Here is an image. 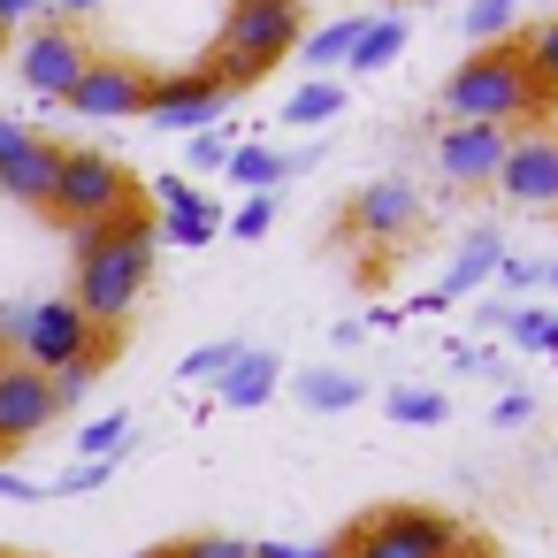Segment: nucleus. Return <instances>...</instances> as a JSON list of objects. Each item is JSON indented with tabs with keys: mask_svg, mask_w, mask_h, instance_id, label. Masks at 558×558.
<instances>
[{
	"mask_svg": "<svg viewBox=\"0 0 558 558\" xmlns=\"http://www.w3.org/2000/svg\"><path fill=\"white\" fill-rule=\"evenodd\" d=\"M222 169H230L238 184H276V177H283L291 161H283V154H268V146H238V154H230Z\"/></svg>",
	"mask_w": 558,
	"mask_h": 558,
	"instance_id": "5701e85b",
	"label": "nucleus"
},
{
	"mask_svg": "<svg viewBox=\"0 0 558 558\" xmlns=\"http://www.w3.org/2000/svg\"><path fill=\"white\" fill-rule=\"evenodd\" d=\"M24 138H32V131H24V123H9V116H0V161H9V154H16V146H24Z\"/></svg>",
	"mask_w": 558,
	"mask_h": 558,
	"instance_id": "c9c22d12",
	"label": "nucleus"
},
{
	"mask_svg": "<svg viewBox=\"0 0 558 558\" xmlns=\"http://www.w3.org/2000/svg\"><path fill=\"white\" fill-rule=\"evenodd\" d=\"M47 9H54V16H62V24H85V16H93V9H108V0H47Z\"/></svg>",
	"mask_w": 558,
	"mask_h": 558,
	"instance_id": "72a5a7b5",
	"label": "nucleus"
},
{
	"mask_svg": "<svg viewBox=\"0 0 558 558\" xmlns=\"http://www.w3.org/2000/svg\"><path fill=\"white\" fill-rule=\"evenodd\" d=\"M520 62H527V77H535L543 93H558V16L535 24V32L520 39Z\"/></svg>",
	"mask_w": 558,
	"mask_h": 558,
	"instance_id": "6ab92c4d",
	"label": "nucleus"
},
{
	"mask_svg": "<svg viewBox=\"0 0 558 558\" xmlns=\"http://www.w3.org/2000/svg\"><path fill=\"white\" fill-rule=\"evenodd\" d=\"M245 85H260V70H245V62H230V54H199L192 70H161V77H146V123H161V131H207Z\"/></svg>",
	"mask_w": 558,
	"mask_h": 558,
	"instance_id": "7ed1b4c3",
	"label": "nucleus"
},
{
	"mask_svg": "<svg viewBox=\"0 0 558 558\" xmlns=\"http://www.w3.org/2000/svg\"><path fill=\"white\" fill-rule=\"evenodd\" d=\"M70 108L93 116V123H123V116H138V108H146V62H131V54H93L85 77L70 85Z\"/></svg>",
	"mask_w": 558,
	"mask_h": 558,
	"instance_id": "f8f14e48",
	"label": "nucleus"
},
{
	"mask_svg": "<svg viewBox=\"0 0 558 558\" xmlns=\"http://www.w3.org/2000/svg\"><path fill=\"white\" fill-rule=\"evenodd\" d=\"M421 230V192L413 184H398V177H383V184H360L352 199H344V238H360V245H405Z\"/></svg>",
	"mask_w": 558,
	"mask_h": 558,
	"instance_id": "9d476101",
	"label": "nucleus"
},
{
	"mask_svg": "<svg viewBox=\"0 0 558 558\" xmlns=\"http://www.w3.org/2000/svg\"><path fill=\"white\" fill-rule=\"evenodd\" d=\"M512 16H520V0H474V9H466V32H474V47H497V39H512Z\"/></svg>",
	"mask_w": 558,
	"mask_h": 558,
	"instance_id": "412c9836",
	"label": "nucleus"
},
{
	"mask_svg": "<svg viewBox=\"0 0 558 558\" xmlns=\"http://www.w3.org/2000/svg\"><path fill=\"white\" fill-rule=\"evenodd\" d=\"M344 108V85H329V77H314V85H299L291 100H283V123L299 131V123H329Z\"/></svg>",
	"mask_w": 558,
	"mask_h": 558,
	"instance_id": "a211bd4d",
	"label": "nucleus"
},
{
	"mask_svg": "<svg viewBox=\"0 0 558 558\" xmlns=\"http://www.w3.org/2000/svg\"><path fill=\"white\" fill-rule=\"evenodd\" d=\"M222 161H230L222 138H192V169H222Z\"/></svg>",
	"mask_w": 558,
	"mask_h": 558,
	"instance_id": "2f4dec72",
	"label": "nucleus"
},
{
	"mask_svg": "<svg viewBox=\"0 0 558 558\" xmlns=\"http://www.w3.org/2000/svg\"><path fill=\"white\" fill-rule=\"evenodd\" d=\"M360 32H367V24H360V16H344V24H329V32H314V39H299V54H306L314 70H329V62L344 70V62H352V47H360Z\"/></svg>",
	"mask_w": 558,
	"mask_h": 558,
	"instance_id": "f3484780",
	"label": "nucleus"
},
{
	"mask_svg": "<svg viewBox=\"0 0 558 558\" xmlns=\"http://www.w3.org/2000/svg\"><path fill=\"white\" fill-rule=\"evenodd\" d=\"M123 207H138V177L100 146H62V177H54L47 215L70 230H93V222H116Z\"/></svg>",
	"mask_w": 558,
	"mask_h": 558,
	"instance_id": "20e7f679",
	"label": "nucleus"
},
{
	"mask_svg": "<svg viewBox=\"0 0 558 558\" xmlns=\"http://www.w3.org/2000/svg\"><path fill=\"white\" fill-rule=\"evenodd\" d=\"M543 283H558V260H550V268H543Z\"/></svg>",
	"mask_w": 558,
	"mask_h": 558,
	"instance_id": "4c0bfd02",
	"label": "nucleus"
},
{
	"mask_svg": "<svg viewBox=\"0 0 558 558\" xmlns=\"http://www.w3.org/2000/svg\"><path fill=\"white\" fill-rule=\"evenodd\" d=\"M85 62H93V39H85V24H62V16L32 24V39L16 54V70H24V85L39 100H70V85L85 77Z\"/></svg>",
	"mask_w": 558,
	"mask_h": 558,
	"instance_id": "6e6552de",
	"label": "nucleus"
},
{
	"mask_svg": "<svg viewBox=\"0 0 558 558\" xmlns=\"http://www.w3.org/2000/svg\"><path fill=\"white\" fill-rule=\"evenodd\" d=\"M0 497H39L32 482H16V474H0Z\"/></svg>",
	"mask_w": 558,
	"mask_h": 558,
	"instance_id": "e433bc0d",
	"label": "nucleus"
},
{
	"mask_svg": "<svg viewBox=\"0 0 558 558\" xmlns=\"http://www.w3.org/2000/svg\"><path fill=\"white\" fill-rule=\"evenodd\" d=\"M0 558H9V550H0Z\"/></svg>",
	"mask_w": 558,
	"mask_h": 558,
	"instance_id": "a19ab883",
	"label": "nucleus"
},
{
	"mask_svg": "<svg viewBox=\"0 0 558 558\" xmlns=\"http://www.w3.org/2000/svg\"><path fill=\"white\" fill-rule=\"evenodd\" d=\"M299 0H230V24H222V47L215 54H230V62H245V70H276L283 54H299Z\"/></svg>",
	"mask_w": 558,
	"mask_h": 558,
	"instance_id": "423d86ee",
	"label": "nucleus"
},
{
	"mask_svg": "<svg viewBox=\"0 0 558 558\" xmlns=\"http://www.w3.org/2000/svg\"><path fill=\"white\" fill-rule=\"evenodd\" d=\"M512 337H520L527 352H550V344H558V314H512Z\"/></svg>",
	"mask_w": 558,
	"mask_h": 558,
	"instance_id": "c85d7f7f",
	"label": "nucleus"
},
{
	"mask_svg": "<svg viewBox=\"0 0 558 558\" xmlns=\"http://www.w3.org/2000/svg\"><path fill=\"white\" fill-rule=\"evenodd\" d=\"M253 558H337V543H253Z\"/></svg>",
	"mask_w": 558,
	"mask_h": 558,
	"instance_id": "c756f323",
	"label": "nucleus"
},
{
	"mask_svg": "<svg viewBox=\"0 0 558 558\" xmlns=\"http://www.w3.org/2000/svg\"><path fill=\"white\" fill-rule=\"evenodd\" d=\"M39 9H47V0H0V32H16V24L39 16Z\"/></svg>",
	"mask_w": 558,
	"mask_h": 558,
	"instance_id": "473e14b6",
	"label": "nucleus"
},
{
	"mask_svg": "<svg viewBox=\"0 0 558 558\" xmlns=\"http://www.w3.org/2000/svg\"><path fill=\"white\" fill-rule=\"evenodd\" d=\"M54 421H62L54 383L9 352V360H0V459H16V451H24L32 436H47Z\"/></svg>",
	"mask_w": 558,
	"mask_h": 558,
	"instance_id": "1a4fd4ad",
	"label": "nucleus"
},
{
	"mask_svg": "<svg viewBox=\"0 0 558 558\" xmlns=\"http://www.w3.org/2000/svg\"><path fill=\"white\" fill-rule=\"evenodd\" d=\"M238 352H245V344H207V352H192V360H184V383H222Z\"/></svg>",
	"mask_w": 558,
	"mask_h": 558,
	"instance_id": "bb28decb",
	"label": "nucleus"
},
{
	"mask_svg": "<svg viewBox=\"0 0 558 558\" xmlns=\"http://www.w3.org/2000/svg\"><path fill=\"white\" fill-rule=\"evenodd\" d=\"M108 482V466H77V474H62V489H100Z\"/></svg>",
	"mask_w": 558,
	"mask_h": 558,
	"instance_id": "f704fd0d",
	"label": "nucleus"
},
{
	"mask_svg": "<svg viewBox=\"0 0 558 558\" xmlns=\"http://www.w3.org/2000/svg\"><path fill=\"white\" fill-rule=\"evenodd\" d=\"M505 146H512V131H497V123H451V131H436V169L459 192H482V184H497Z\"/></svg>",
	"mask_w": 558,
	"mask_h": 558,
	"instance_id": "ddd939ff",
	"label": "nucleus"
},
{
	"mask_svg": "<svg viewBox=\"0 0 558 558\" xmlns=\"http://www.w3.org/2000/svg\"><path fill=\"white\" fill-rule=\"evenodd\" d=\"M299 398H306V405H360V383H352V375H306Z\"/></svg>",
	"mask_w": 558,
	"mask_h": 558,
	"instance_id": "a878e982",
	"label": "nucleus"
},
{
	"mask_svg": "<svg viewBox=\"0 0 558 558\" xmlns=\"http://www.w3.org/2000/svg\"><path fill=\"white\" fill-rule=\"evenodd\" d=\"M444 116L512 131V123H543V116H550V93L527 77L520 39H497V47H474V54L444 77Z\"/></svg>",
	"mask_w": 558,
	"mask_h": 558,
	"instance_id": "f03ea898",
	"label": "nucleus"
},
{
	"mask_svg": "<svg viewBox=\"0 0 558 558\" xmlns=\"http://www.w3.org/2000/svg\"><path fill=\"white\" fill-rule=\"evenodd\" d=\"M70 306L85 314V322H100V329H123L131 322V306L146 299V283H154V253H161V230H154V215L146 207H123L116 222H93V230H70Z\"/></svg>",
	"mask_w": 558,
	"mask_h": 558,
	"instance_id": "f257e3e1",
	"label": "nucleus"
},
{
	"mask_svg": "<svg viewBox=\"0 0 558 558\" xmlns=\"http://www.w3.org/2000/svg\"><path fill=\"white\" fill-rule=\"evenodd\" d=\"M390 421H421L428 428V421H444V398L436 390H390Z\"/></svg>",
	"mask_w": 558,
	"mask_h": 558,
	"instance_id": "cd10ccee",
	"label": "nucleus"
},
{
	"mask_svg": "<svg viewBox=\"0 0 558 558\" xmlns=\"http://www.w3.org/2000/svg\"><path fill=\"white\" fill-rule=\"evenodd\" d=\"M268 222H276V199L260 192V199H245V215H238V238H260Z\"/></svg>",
	"mask_w": 558,
	"mask_h": 558,
	"instance_id": "7c9ffc66",
	"label": "nucleus"
},
{
	"mask_svg": "<svg viewBox=\"0 0 558 558\" xmlns=\"http://www.w3.org/2000/svg\"><path fill=\"white\" fill-rule=\"evenodd\" d=\"M9 558H32V550H9Z\"/></svg>",
	"mask_w": 558,
	"mask_h": 558,
	"instance_id": "ea45409f",
	"label": "nucleus"
},
{
	"mask_svg": "<svg viewBox=\"0 0 558 558\" xmlns=\"http://www.w3.org/2000/svg\"><path fill=\"white\" fill-rule=\"evenodd\" d=\"M459 520L421 512V505H383L337 535V558H459Z\"/></svg>",
	"mask_w": 558,
	"mask_h": 558,
	"instance_id": "39448f33",
	"label": "nucleus"
},
{
	"mask_svg": "<svg viewBox=\"0 0 558 558\" xmlns=\"http://www.w3.org/2000/svg\"><path fill=\"white\" fill-rule=\"evenodd\" d=\"M154 558H253V543H238V535H184V543H161Z\"/></svg>",
	"mask_w": 558,
	"mask_h": 558,
	"instance_id": "b1692460",
	"label": "nucleus"
},
{
	"mask_svg": "<svg viewBox=\"0 0 558 558\" xmlns=\"http://www.w3.org/2000/svg\"><path fill=\"white\" fill-rule=\"evenodd\" d=\"M169 238L177 245H207L215 238V207H199V199L192 207H169Z\"/></svg>",
	"mask_w": 558,
	"mask_h": 558,
	"instance_id": "393cba45",
	"label": "nucleus"
},
{
	"mask_svg": "<svg viewBox=\"0 0 558 558\" xmlns=\"http://www.w3.org/2000/svg\"><path fill=\"white\" fill-rule=\"evenodd\" d=\"M482 276H497V238H474L459 260H451V276H444V299H459V291H474Z\"/></svg>",
	"mask_w": 558,
	"mask_h": 558,
	"instance_id": "aec40b11",
	"label": "nucleus"
},
{
	"mask_svg": "<svg viewBox=\"0 0 558 558\" xmlns=\"http://www.w3.org/2000/svg\"><path fill=\"white\" fill-rule=\"evenodd\" d=\"M131 558H154V550H131Z\"/></svg>",
	"mask_w": 558,
	"mask_h": 558,
	"instance_id": "58836bf2",
	"label": "nucleus"
},
{
	"mask_svg": "<svg viewBox=\"0 0 558 558\" xmlns=\"http://www.w3.org/2000/svg\"><path fill=\"white\" fill-rule=\"evenodd\" d=\"M398 47H405V16H383V24H367L360 32V47H352V77H367V70H383V62H398Z\"/></svg>",
	"mask_w": 558,
	"mask_h": 558,
	"instance_id": "dca6fc26",
	"label": "nucleus"
},
{
	"mask_svg": "<svg viewBox=\"0 0 558 558\" xmlns=\"http://www.w3.org/2000/svg\"><path fill=\"white\" fill-rule=\"evenodd\" d=\"M276 375H283V367H276V352H238V360H230V375H222L215 390H222V405H238V413H245V405H260V398L276 390Z\"/></svg>",
	"mask_w": 558,
	"mask_h": 558,
	"instance_id": "2eb2a0df",
	"label": "nucleus"
},
{
	"mask_svg": "<svg viewBox=\"0 0 558 558\" xmlns=\"http://www.w3.org/2000/svg\"><path fill=\"white\" fill-rule=\"evenodd\" d=\"M123 436H131V421H123V413H100V421H93V428L77 436V451H85V466H108V459L123 451Z\"/></svg>",
	"mask_w": 558,
	"mask_h": 558,
	"instance_id": "4be33fe9",
	"label": "nucleus"
},
{
	"mask_svg": "<svg viewBox=\"0 0 558 558\" xmlns=\"http://www.w3.org/2000/svg\"><path fill=\"white\" fill-rule=\"evenodd\" d=\"M100 337H108V329H100V322H85L70 299H47V306H24L16 360H24V367H39V375H62V367H70V360H85Z\"/></svg>",
	"mask_w": 558,
	"mask_h": 558,
	"instance_id": "0eeeda50",
	"label": "nucleus"
},
{
	"mask_svg": "<svg viewBox=\"0 0 558 558\" xmlns=\"http://www.w3.org/2000/svg\"><path fill=\"white\" fill-rule=\"evenodd\" d=\"M497 192L527 215H558V131H520L497 161Z\"/></svg>",
	"mask_w": 558,
	"mask_h": 558,
	"instance_id": "9b49d317",
	"label": "nucleus"
},
{
	"mask_svg": "<svg viewBox=\"0 0 558 558\" xmlns=\"http://www.w3.org/2000/svg\"><path fill=\"white\" fill-rule=\"evenodd\" d=\"M54 177H62V146L54 138H24L9 161H0V199H24V207H47L54 199Z\"/></svg>",
	"mask_w": 558,
	"mask_h": 558,
	"instance_id": "4468645a",
	"label": "nucleus"
}]
</instances>
